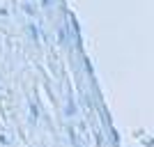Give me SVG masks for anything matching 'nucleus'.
<instances>
[{
  "label": "nucleus",
  "instance_id": "f257e3e1",
  "mask_svg": "<svg viewBox=\"0 0 154 147\" xmlns=\"http://www.w3.org/2000/svg\"><path fill=\"white\" fill-rule=\"evenodd\" d=\"M67 115H76V103H74L71 96H69V101H67Z\"/></svg>",
  "mask_w": 154,
  "mask_h": 147
},
{
  "label": "nucleus",
  "instance_id": "7ed1b4c3",
  "mask_svg": "<svg viewBox=\"0 0 154 147\" xmlns=\"http://www.w3.org/2000/svg\"><path fill=\"white\" fill-rule=\"evenodd\" d=\"M28 30H30L32 39H39V30H37V28H35V26H32V23H30V26H28Z\"/></svg>",
  "mask_w": 154,
  "mask_h": 147
},
{
  "label": "nucleus",
  "instance_id": "f03ea898",
  "mask_svg": "<svg viewBox=\"0 0 154 147\" xmlns=\"http://www.w3.org/2000/svg\"><path fill=\"white\" fill-rule=\"evenodd\" d=\"M30 117H32V122H37V117H39V110L35 103H30Z\"/></svg>",
  "mask_w": 154,
  "mask_h": 147
}]
</instances>
